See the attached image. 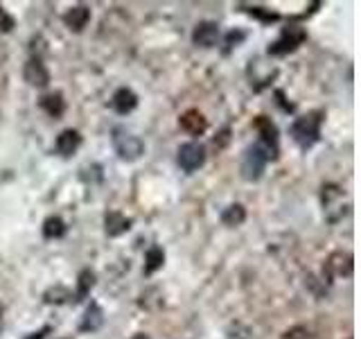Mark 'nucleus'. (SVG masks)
I'll return each instance as SVG.
<instances>
[{
    "label": "nucleus",
    "mask_w": 361,
    "mask_h": 339,
    "mask_svg": "<svg viewBox=\"0 0 361 339\" xmlns=\"http://www.w3.org/2000/svg\"><path fill=\"white\" fill-rule=\"evenodd\" d=\"M323 111H310L305 116L293 120V124L289 127L291 138L296 141L302 150H310L316 143L321 141V124H323Z\"/></svg>",
    "instance_id": "1"
},
{
    "label": "nucleus",
    "mask_w": 361,
    "mask_h": 339,
    "mask_svg": "<svg viewBox=\"0 0 361 339\" xmlns=\"http://www.w3.org/2000/svg\"><path fill=\"white\" fill-rule=\"evenodd\" d=\"M274 158H278V150L257 141L255 145L248 147L244 158H242V177L246 181H259L262 179L267 163L274 161Z\"/></svg>",
    "instance_id": "2"
},
{
    "label": "nucleus",
    "mask_w": 361,
    "mask_h": 339,
    "mask_svg": "<svg viewBox=\"0 0 361 339\" xmlns=\"http://www.w3.org/2000/svg\"><path fill=\"white\" fill-rule=\"evenodd\" d=\"M321 201H323V213H325V220L330 224H338L345 215L350 203L345 201V190L336 184H325L323 192H321Z\"/></svg>",
    "instance_id": "3"
},
{
    "label": "nucleus",
    "mask_w": 361,
    "mask_h": 339,
    "mask_svg": "<svg viewBox=\"0 0 361 339\" xmlns=\"http://www.w3.org/2000/svg\"><path fill=\"white\" fill-rule=\"evenodd\" d=\"M305 41H307V30L302 25H296V23H289L287 28H282L280 37L269 45L267 52L271 56H285L296 50L298 45H302Z\"/></svg>",
    "instance_id": "4"
},
{
    "label": "nucleus",
    "mask_w": 361,
    "mask_h": 339,
    "mask_svg": "<svg viewBox=\"0 0 361 339\" xmlns=\"http://www.w3.org/2000/svg\"><path fill=\"white\" fill-rule=\"evenodd\" d=\"M113 147H116L118 156L122 161H138L145 154V143L129 131H124L122 127L113 129Z\"/></svg>",
    "instance_id": "5"
},
{
    "label": "nucleus",
    "mask_w": 361,
    "mask_h": 339,
    "mask_svg": "<svg viewBox=\"0 0 361 339\" xmlns=\"http://www.w3.org/2000/svg\"><path fill=\"white\" fill-rule=\"evenodd\" d=\"M176 163L188 174L197 172V170L206 163V147H203L201 143H183L178 147Z\"/></svg>",
    "instance_id": "6"
},
{
    "label": "nucleus",
    "mask_w": 361,
    "mask_h": 339,
    "mask_svg": "<svg viewBox=\"0 0 361 339\" xmlns=\"http://www.w3.org/2000/svg\"><path fill=\"white\" fill-rule=\"evenodd\" d=\"M219 25L214 20H201L197 23V28L192 30V43L197 48H214L219 43Z\"/></svg>",
    "instance_id": "7"
},
{
    "label": "nucleus",
    "mask_w": 361,
    "mask_h": 339,
    "mask_svg": "<svg viewBox=\"0 0 361 339\" xmlns=\"http://www.w3.org/2000/svg\"><path fill=\"white\" fill-rule=\"evenodd\" d=\"M23 79L34 88H45L50 84V71L45 68V64L39 56H30L25 68H23Z\"/></svg>",
    "instance_id": "8"
},
{
    "label": "nucleus",
    "mask_w": 361,
    "mask_h": 339,
    "mask_svg": "<svg viewBox=\"0 0 361 339\" xmlns=\"http://www.w3.org/2000/svg\"><path fill=\"white\" fill-rule=\"evenodd\" d=\"M323 274L327 280H334V278H343L353 274V256L336 251L330 258L325 260V267H323Z\"/></svg>",
    "instance_id": "9"
},
{
    "label": "nucleus",
    "mask_w": 361,
    "mask_h": 339,
    "mask_svg": "<svg viewBox=\"0 0 361 339\" xmlns=\"http://www.w3.org/2000/svg\"><path fill=\"white\" fill-rule=\"evenodd\" d=\"M178 124H180V129H183L185 133H190V136H201V133H206V129H208V120L199 109H188V111L180 113Z\"/></svg>",
    "instance_id": "10"
},
{
    "label": "nucleus",
    "mask_w": 361,
    "mask_h": 339,
    "mask_svg": "<svg viewBox=\"0 0 361 339\" xmlns=\"http://www.w3.org/2000/svg\"><path fill=\"white\" fill-rule=\"evenodd\" d=\"M111 107L116 113H120V116H127V113H131L135 107H138V95H135L131 88L122 86V88L116 90V93H113Z\"/></svg>",
    "instance_id": "11"
},
{
    "label": "nucleus",
    "mask_w": 361,
    "mask_h": 339,
    "mask_svg": "<svg viewBox=\"0 0 361 339\" xmlns=\"http://www.w3.org/2000/svg\"><path fill=\"white\" fill-rule=\"evenodd\" d=\"M79 145H82V136H79L77 129H63L59 136H56V152H59L63 158H71L77 150H79Z\"/></svg>",
    "instance_id": "12"
},
{
    "label": "nucleus",
    "mask_w": 361,
    "mask_h": 339,
    "mask_svg": "<svg viewBox=\"0 0 361 339\" xmlns=\"http://www.w3.org/2000/svg\"><path fill=\"white\" fill-rule=\"evenodd\" d=\"M90 20V9L86 5H75L63 14V25L71 32H82Z\"/></svg>",
    "instance_id": "13"
},
{
    "label": "nucleus",
    "mask_w": 361,
    "mask_h": 339,
    "mask_svg": "<svg viewBox=\"0 0 361 339\" xmlns=\"http://www.w3.org/2000/svg\"><path fill=\"white\" fill-rule=\"evenodd\" d=\"M131 229V220L129 218H124L122 213L118 210H111L106 213V218H104V231L109 237H120L124 233H129Z\"/></svg>",
    "instance_id": "14"
},
{
    "label": "nucleus",
    "mask_w": 361,
    "mask_h": 339,
    "mask_svg": "<svg viewBox=\"0 0 361 339\" xmlns=\"http://www.w3.org/2000/svg\"><path fill=\"white\" fill-rule=\"evenodd\" d=\"M255 129L259 133V143H264L269 147H274V150H278V127L274 122H271V118L267 116H257L255 118Z\"/></svg>",
    "instance_id": "15"
},
{
    "label": "nucleus",
    "mask_w": 361,
    "mask_h": 339,
    "mask_svg": "<svg viewBox=\"0 0 361 339\" xmlns=\"http://www.w3.org/2000/svg\"><path fill=\"white\" fill-rule=\"evenodd\" d=\"M104 326V310L99 308V303H90L88 308H86V314H84V319H82V331L84 333H95V331H99V328Z\"/></svg>",
    "instance_id": "16"
},
{
    "label": "nucleus",
    "mask_w": 361,
    "mask_h": 339,
    "mask_svg": "<svg viewBox=\"0 0 361 339\" xmlns=\"http://www.w3.org/2000/svg\"><path fill=\"white\" fill-rule=\"evenodd\" d=\"M39 105L50 118H61L63 111H66V100H63V95L59 93V90H56V93H45L39 100Z\"/></svg>",
    "instance_id": "17"
},
{
    "label": "nucleus",
    "mask_w": 361,
    "mask_h": 339,
    "mask_svg": "<svg viewBox=\"0 0 361 339\" xmlns=\"http://www.w3.org/2000/svg\"><path fill=\"white\" fill-rule=\"evenodd\" d=\"M66 231H68V226L59 215H50V218L43 222V237L45 240H59V237L66 235Z\"/></svg>",
    "instance_id": "18"
},
{
    "label": "nucleus",
    "mask_w": 361,
    "mask_h": 339,
    "mask_svg": "<svg viewBox=\"0 0 361 339\" xmlns=\"http://www.w3.org/2000/svg\"><path fill=\"white\" fill-rule=\"evenodd\" d=\"M95 285V271H90V269H84V271H79V278H77V292L73 294L75 297V303L77 301H84L90 290H93Z\"/></svg>",
    "instance_id": "19"
},
{
    "label": "nucleus",
    "mask_w": 361,
    "mask_h": 339,
    "mask_svg": "<svg viewBox=\"0 0 361 339\" xmlns=\"http://www.w3.org/2000/svg\"><path fill=\"white\" fill-rule=\"evenodd\" d=\"M244 220H246V208L242 206V203H231V206L224 208V213H221V224L231 226V229L244 224Z\"/></svg>",
    "instance_id": "20"
},
{
    "label": "nucleus",
    "mask_w": 361,
    "mask_h": 339,
    "mask_svg": "<svg viewBox=\"0 0 361 339\" xmlns=\"http://www.w3.org/2000/svg\"><path fill=\"white\" fill-rule=\"evenodd\" d=\"M242 9L246 11L248 16H253L255 20H259V23H264V25H271V23H278L280 20V14L278 11H271V9H267V7H262V5H242Z\"/></svg>",
    "instance_id": "21"
},
{
    "label": "nucleus",
    "mask_w": 361,
    "mask_h": 339,
    "mask_svg": "<svg viewBox=\"0 0 361 339\" xmlns=\"http://www.w3.org/2000/svg\"><path fill=\"white\" fill-rule=\"evenodd\" d=\"M165 265V251L161 246H152L149 251L145 254V274L149 276L154 271H158Z\"/></svg>",
    "instance_id": "22"
},
{
    "label": "nucleus",
    "mask_w": 361,
    "mask_h": 339,
    "mask_svg": "<svg viewBox=\"0 0 361 339\" xmlns=\"http://www.w3.org/2000/svg\"><path fill=\"white\" fill-rule=\"evenodd\" d=\"M43 301L48 303V305H61V303H71V301H75V297H73V292L68 290V287H63V285H56V287H50L48 292L43 294Z\"/></svg>",
    "instance_id": "23"
},
{
    "label": "nucleus",
    "mask_w": 361,
    "mask_h": 339,
    "mask_svg": "<svg viewBox=\"0 0 361 339\" xmlns=\"http://www.w3.org/2000/svg\"><path fill=\"white\" fill-rule=\"evenodd\" d=\"M244 39H246V32H240V30H233V32H228V34H226V52L233 50L235 45H240Z\"/></svg>",
    "instance_id": "24"
},
{
    "label": "nucleus",
    "mask_w": 361,
    "mask_h": 339,
    "mask_svg": "<svg viewBox=\"0 0 361 339\" xmlns=\"http://www.w3.org/2000/svg\"><path fill=\"white\" fill-rule=\"evenodd\" d=\"M14 28H16L14 16H11L5 7H0V32H11Z\"/></svg>",
    "instance_id": "25"
},
{
    "label": "nucleus",
    "mask_w": 361,
    "mask_h": 339,
    "mask_svg": "<svg viewBox=\"0 0 361 339\" xmlns=\"http://www.w3.org/2000/svg\"><path fill=\"white\" fill-rule=\"evenodd\" d=\"M282 339H312V335H310V331L305 326H293L285 333V337H282Z\"/></svg>",
    "instance_id": "26"
},
{
    "label": "nucleus",
    "mask_w": 361,
    "mask_h": 339,
    "mask_svg": "<svg viewBox=\"0 0 361 339\" xmlns=\"http://www.w3.org/2000/svg\"><path fill=\"white\" fill-rule=\"evenodd\" d=\"M276 97H278V105H280L282 111H285V113H291L293 111V105L285 100V93H282V90H276Z\"/></svg>",
    "instance_id": "27"
},
{
    "label": "nucleus",
    "mask_w": 361,
    "mask_h": 339,
    "mask_svg": "<svg viewBox=\"0 0 361 339\" xmlns=\"http://www.w3.org/2000/svg\"><path fill=\"white\" fill-rule=\"evenodd\" d=\"M131 339H149V335H145V333H138V335H133Z\"/></svg>",
    "instance_id": "28"
},
{
    "label": "nucleus",
    "mask_w": 361,
    "mask_h": 339,
    "mask_svg": "<svg viewBox=\"0 0 361 339\" xmlns=\"http://www.w3.org/2000/svg\"><path fill=\"white\" fill-rule=\"evenodd\" d=\"M0 328H3V305H0Z\"/></svg>",
    "instance_id": "29"
}]
</instances>
